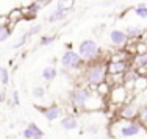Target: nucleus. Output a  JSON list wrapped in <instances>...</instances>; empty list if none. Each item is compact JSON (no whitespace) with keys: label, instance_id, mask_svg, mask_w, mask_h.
Returning a JSON list of instances; mask_svg holds the SVG:
<instances>
[{"label":"nucleus","instance_id":"423d86ee","mask_svg":"<svg viewBox=\"0 0 147 139\" xmlns=\"http://www.w3.org/2000/svg\"><path fill=\"white\" fill-rule=\"evenodd\" d=\"M130 67V60H107V72L110 77L124 75Z\"/></svg>","mask_w":147,"mask_h":139},{"label":"nucleus","instance_id":"aec40b11","mask_svg":"<svg viewBox=\"0 0 147 139\" xmlns=\"http://www.w3.org/2000/svg\"><path fill=\"white\" fill-rule=\"evenodd\" d=\"M75 2L77 0H58L57 8L63 9V11H66V13H71L74 9V6H75Z\"/></svg>","mask_w":147,"mask_h":139},{"label":"nucleus","instance_id":"412c9836","mask_svg":"<svg viewBox=\"0 0 147 139\" xmlns=\"http://www.w3.org/2000/svg\"><path fill=\"white\" fill-rule=\"evenodd\" d=\"M133 13L139 17V19H147V3H139L133 8Z\"/></svg>","mask_w":147,"mask_h":139},{"label":"nucleus","instance_id":"ddd939ff","mask_svg":"<svg viewBox=\"0 0 147 139\" xmlns=\"http://www.w3.org/2000/svg\"><path fill=\"white\" fill-rule=\"evenodd\" d=\"M139 77H141V74H139V72L136 71V69L130 67V69H128V71L124 74V77H122V85H124L125 88H130V86H135Z\"/></svg>","mask_w":147,"mask_h":139},{"label":"nucleus","instance_id":"9d476101","mask_svg":"<svg viewBox=\"0 0 147 139\" xmlns=\"http://www.w3.org/2000/svg\"><path fill=\"white\" fill-rule=\"evenodd\" d=\"M41 113H42V116L45 117V120H49V122H53V120H58L59 117H61V106L58 105H49L45 106V108H41Z\"/></svg>","mask_w":147,"mask_h":139},{"label":"nucleus","instance_id":"1a4fd4ad","mask_svg":"<svg viewBox=\"0 0 147 139\" xmlns=\"http://www.w3.org/2000/svg\"><path fill=\"white\" fill-rule=\"evenodd\" d=\"M138 111H139V106L133 102H125L121 105V109H119V116L122 119H136L138 117Z\"/></svg>","mask_w":147,"mask_h":139},{"label":"nucleus","instance_id":"f257e3e1","mask_svg":"<svg viewBox=\"0 0 147 139\" xmlns=\"http://www.w3.org/2000/svg\"><path fill=\"white\" fill-rule=\"evenodd\" d=\"M72 108H77L78 111H91L103 108V99L97 92L92 91L89 86H75L69 95Z\"/></svg>","mask_w":147,"mask_h":139},{"label":"nucleus","instance_id":"4be33fe9","mask_svg":"<svg viewBox=\"0 0 147 139\" xmlns=\"http://www.w3.org/2000/svg\"><path fill=\"white\" fill-rule=\"evenodd\" d=\"M136 119H138L139 124H141L142 127H144L146 130H147V105L139 108V111H138V117H136Z\"/></svg>","mask_w":147,"mask_h":139},{"label":"nucleus","instance_id":"9b49d317","mask_svg":"<svg viewBox=\"0 0 147 139\" xmlns=\"http://www.w3.org/2000/svg\"><path fill=\"white\" fill-rule=\"evenodd\" d=\"M44 6L41 5V2H38V0H34V2H31L28 6H25V8H22L24 11V19L30 20V19H34V17L38 16V13L42 9Z\"/></svg>","mask_w":147,"mask_h":139},{"label":"nucleus","instance_id":"5701e85b","mask_svg":"<svg viewBox=\"0 0 147 139\" xmlns=\"http://www.w3.org/2000/svg\"><path fill=\"white\" fill-rule=\"evenodd\" d=\"M28 127H30L31 133H33V139H44V131L41 130V128L38 127L34 122H30Z\"/></svg>","mask_w":147,"mask_h":139},{"label":"nucleus","instance_id":"7ed1b4c3","mask_svg":"<svg viewBox=\"0 0 147 139\" xmlns=\"http://www.w3.org/2000/svg\"><path fill=\"white\" fill-rule=\"evenodd\" d=\"M77 52H78V55L85 62H91L100 56V47L94 39H83L78 44Z\"/></svg>","mask_w":147,"mask_h":139},{"label":"nucleus","instance_id":"dca6fc26","mask_svg":"<svg viewBox=\"0 0 147 139\" xmlns=\"http://www.w3.org/2000/svg\"><path fill=\"white\" fill-rule=\"evenodd\" d=\"M58 69L55 67V66H47V67H44L42 69V72H41V77H42L44 81H47V83H50V81H53L55 78L58 77Z\"/></svg>","mask_w":147,"mask_h":139},{"label":"nucleus","instance_id":"c85d7f7f","mask_svg":"<svg viewBox=\"0 0 147 139\" xmlns=\"http://www.w3.org/2000/svg\"><path fill=\"white\" fill-rule=\"evenodd\" d=\"M22 134H24V138H25V139H33V133H31L30 127H25V128H24Z\"/></svg>","mask_w":147,"mask_h":139},{"label":"nucleus","instance_id":"f03ea898","mask_svg":"<svg viewBox=\"0 0 147 139\" xmlns=\"http://www.w3.org/2000/svg\"><path fill=\"white\" fill-rule=\"evenodd\" d=\"M108 72H107V60H97L86 62L85 67L82 69V80L83 85L89 86V88H96L97 85L107 81Z\"/></svg>","mask_w":147,"mask_h":139},{"label":"nucleus","instance_id":"6e6552de","mask_svg":"<svg viewBox=\"0 0 147 139\" xmlns=\"http://www.w3.org/2000/svg\"><path fill=\"white\" fill-rule=\"evenodd\" d=\"M127 95H128V91L124 85H116V86H111V92H110V97H111V102L116 103V105L121 106L122 103L127 102Z\"/></svg>","mask_w":147,"mask_h":139},{"label":"nucleus","instance_id":"0eeeda50","mask_svg":"<svg viewBox=\"0 0 147 139\" xmlns=\"http://www.w3.org/2000/svg\"><path fill=\"white\" fill-rule=\"evenodd\" d=\"M108 39H110V42L113 44L116 48H125L128 44V36L127 33H125L124 30H119V28H113L108 33Z\"/></svg>","mask_w":147,"mask_h":139},{"label":"nucleus","instance_id":"c756f323","mask_svg":"<svg viewBox=\"0 0 147 139\" xmlns=\"http://www.w3.org/2000/svg\"><path fill=\"white\" fill-rule=\"evenodd\" d=\"M13 103H14V105H20V99H19V92L16 91H13Z\"/></svg>","mask_w":147,"mask_h":139},{"label":"nucleus","instance_id":"2eb2a0df","mask_svg":"<svg viewBox=\"0 0 147 139\" xmlns=\"http://www.w3.org/2000/svg\"><path fill=\"white\" fill-rule=\"evenodd\" d=\"M6 17H8V24L11 27L16 25V24H19V22H22V20H24V11H22V8L11 9V11L6 14Z\"/></svg>","mask_w":147,"mask_h":139},{"label":"nucleus","instance_id":"20e7f679","mask_svg":"<svg viewBox=\"0 0 147 139\" xmlns=\"http://www.w3.org/2000/svg\"><path fill=\"white\" fill-rule=\"evenodd\" d=\"M59 62H61L63 69H67V71H80L85 67L86 62L82 60V56L78 55V52L72 50V48H67L64 53L59 58Z\"/></svg>","mask_w":147,"mask_h":139},{"label":"nucleus","instance_id":"b1692460","mask_svg":"<svg viewBox=\"0 0 147 139\" xmlns=\"http://www.w3.org/2000/svg\"><path fill=\"white\" fill-rule=\"evenodd\" d=\"M55 39L57 38L53 36V34H44V36H41V39H39V46L41 47H49V46H52V44L55 42Z\"/></svg>","mask_w":147,"mask_h":139},{"label":"nucleus","instance_id":"f3484780","mask_svg":"<svg viewBox=\"0 0 147 139\" xmlns=\"http://www.w3.org/2000/svg\"><path fill=\"white\" fill-rule=\"evenodd\" d=\"M124 31L127 33L128 39H141V38L144 36V30L139 25H128Z\"/></svg>","mask_w":147,"mask_h":139},{"label":"nucleus","instance_id":"a878e982","mask_svg":"<svg viewBox=\"0 0 147 139\" xmlns=\"http://www.w3.org/2000/svg\"><path fill=\"white\" fill-rule=\"evenodd\" d=\"M9 83V72L5 67H0V85L6 86Z\"/></svg>","mask_w":147,"mask_h":139},{"label":"nucleus","instance_id":"2f4dec72","mask_svg":"<svg viewBox=\"0 0 147 139\" xmlns=\"http://www.w3.org/2000/svg\"><path fill=\"white\" fill-rule=\"evenodd\" d=\"M142 38H144V36H142ZM144 39H146V41H147V36H146V38H144Z\"/></svg>","mask_w":147,"mask_h":139},{"label":"nucleus","instance_id":"a211bd4d","mask_svg":"<svg viewBox=\"0 0 147 139\" xmlns=\"http://www.w3.org/2000/svg\"><path fill=\"white\" fill-rule=\"evenodd\" d=\"M67 16V13L66 11H63V9H59V8H57V9H53V11L50 13V14L47 16V22L49 24H55V22H61L64 17Z\"/></svg>","mask_w":147,"mask_h":139},{"label":"nucleus","instance_id":"f8f14e48","mask_svg":"<svg viewBox=\"0 0 147 139\" xmlns=\"http://www.w3.org/2000/svg\"><path fill=\"white\" fill-rule=\"evenodd\" d=\"M130 66L136 71L146 67L147 66V52H139V53H133L130 58Z\"/></svg>","mask_w":147,"mask_h":139},{"label":"nucleus","instance_id":"6ab92c4d","mask_svg":"<svg viewBox=\"0 0 147 139\" xmlns=\"http://www.w3.org/2000/svg\"><path fill=\"white\" fill-rule=\"evenodd\" d=\"M13 34V27L9 24H5V25H0V42H5L11 38Z\"/></svg>","mask_w":147,"mask_h":139},{"label":"nucleus","instance_id":"39448f33","mask_svg":"<svg viewBox=\"0 0 147 139\" xmlns=\"http://www.w3.org/2000/svg\"><path fill=\"white\" fill-rule=\"evenodd\" d=\"M144 130L141 124H139L138 119H122L119 120L117 125V134L122 138H133L136 134H139L141 131Z\"/></svg>","mask_w":147,"mask_h":139},{"label":"nucleus","instance_id":"393cba45","mask_svg":"<svg viewBox=\"0 0 147 139\" xmlns=\"http://www.w3.org/2000/svg\"><path fill=\"white\" fill-rule=\"evenodd\" d=\"M31 95H33L34 99H38V100L44 99V97H45V88H44V86H39V85L34 86V88L31 89Z\"/></svg>","mask_w":147,"mask_h":139},{"label":"nucleus","instance_id":"cd10ccee","mask_svg":"<svg viewBox=\"0 0 147 139\" xmlns=\"http://www.w3.org/2000/svg\"><path fill=\"white\" fill-rule=\"evenodd\" d=\"M41 30H42V25H41V24H34V25L31 27L28 31H27V34H28V36L31 38V36H34V34H39Z\"/></svg>","mask_w":147,"mask_h":139},{"label":"nucleus","instance_id":"7c9ffc66","mask_svg":"<svg viewBox=\"0 0 147 139\" xmlns=\"http://www.w3.org/2000/svg\"><path fill=\"white\" fill-rule=\"evenodd\" d=\"M6 100V94H5V91H0V103H3Z\"/></svg>","mask_w":147,"mask_h":139},{"label":"nucleus","instance_id":"bb28decb","mask_svg":"<svg viewBox=\"0 0 147 139\" xmlns=\"http://www.w3.org/2000/svg\"><path fill=\"white\" fill-rule=\"evenodd\" d=\"M28 39H30V36L25 33L24 36H20V38H19V41H17L14 46H13V48H14V50H19V48H22V47L27 44V41H28Z\"/></svg>","mask_w":147,"mask_h":139},{"label":"nucleus","instance_id":"4468645a","mask_svg":"<svg viewBox=\"0 0 147 139\" xmlns=\"http://www.w3.org/2000/svg\"><path fill=\"white\" fill-rule=\"evenodd\" d=\"M59 125L64 128L66 131H72V130H77L78 128V119L72 114H67V116H63L59 117Z\"/></svg>","mask_w":147,"mask_h":139},{"label":"nucleus","instance_id":"473e14b6","mask_svg":"<svg viewBox=\"0 0 147 139\" xmlns=\"http://www.w3.org/2000/svg\"><path fill=\"white\" fill-rule=\"evenodd\" d=\"M38 2H41V0H38Z\"/></svg>","mask_w":147,"mask_h":139}]
</instances>
